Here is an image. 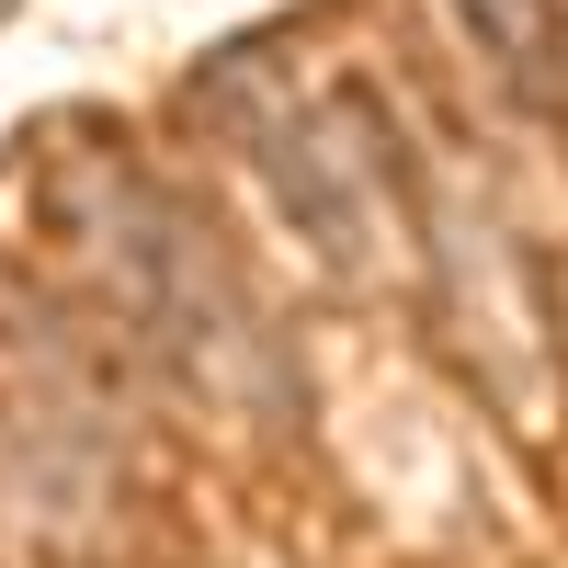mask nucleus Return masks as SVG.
<instances>
[{
    "mask_svg": "<svg viewBox=\"0 0 568 568\" xmlns=\"http://www.w3.org/2000/svg\"><path fill=\"white\" fill-rule=\"evenodd\" d=\"M466 23L489 34V58H500V80L524 91V103H557V80H546V0H466Z\"/></svg>",
    "mask_w": 568,
    "mask_h": 568,
    "instance_id": "obj_1",
    "label": "nucleus"
}]
</instances>
